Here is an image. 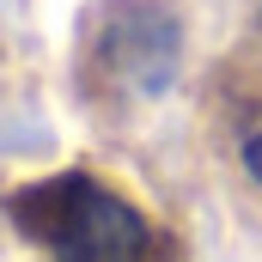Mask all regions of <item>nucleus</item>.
<instances>
[{"label": "nucleus", "mask_w": 262, "mask_h": 262, "mask_svg": "<svg viewBox=\"0 0 262 262\" xmlns=\"http://www.w3.org/2000/svg\"><path fill=\"white\" fill-rule=\"evenodd\" d=\"M12 220L31 244H43L49 262H146V220L110 183L61 171L49 183H31L12 195Z\"/></svg>", "instance_id": "1"}, {"label": "nucleus", "mask_w": 262, "mask_h": 262, "mask_svg": "<svg viewBox=\"0 0 262 262\" xmlns=\"http://www.w3.org/2000/svg\"><path fill=\"white\" fill-rule=\"evenodd\" d=\"M98 61L116 85H128L134 98H159L171 79H177V61H183V31L165 6H146V0H128L116 12H104L98 25Z\"/></svg>", "instance_id": "2"}, {"label": "nucleus", "mask_w": 262, "mask_h": 262, "mask_svg": "<svg viewBox=\"0 0 262 262\" xmlns=\"http://www.w3.org/2000/svg\"><path fill=\"white\" fill-rule=\"evenodd\" d=\"M244 171H250V177L262 183V128L250 134V140H244Z\"/></svg>", "instance_id": "3"}]
</instances>
